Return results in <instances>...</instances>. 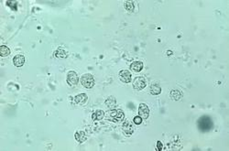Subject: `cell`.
Listing matches in <instances>:
<instances>
[{
	"label": "cell",
	"instance_id": "3957f363",
	"mask_svg": "<svg viewBox=\"0 0 229 151\" xmlns=\"http://www.w3.org/2000/svg\"><path fill=\"white\" fill-rule=\"evenodd\" d=\"M81 83L83 87L91 89L94 86V78L90 73H86L81 77Z\"/></svg>",
	"mask_w": 229,
	"mask_h": 151
},
{
	"label": "cell",
	"instance_id": "6da1fadb",
	"mask_svg": "<svg viewBox=\"0 0 229 151\" xmlns=\"http://www.w3.org/2000/svg\"><path fill=\"white\" fill-rule=\"evenodd\" d=\"M197 124H198V128L203 133L210 131L213 128V125H214L212 119L209 116H202L198 120Z\"/></svg>",
	"mask_w": 229,
	"mask_h": 151
},
{
	"label": "cell",
	"instance_id": "8fae6325",
	"mask_svg": "<svg viewBox=\"0 0 229 151\" xmlns=\"http://www.w3.org/2000/svg\"><path fill=\"white\" fill-rule=\"evenodd\" d=\"M130 69L136 73H139L142 71L143 69V62L142 61H139V60H136V61H133L131 64H130Z\"/></svg>",
	"mask_w": 229,
	"mask_h": 151
},
{
	"label": "cell",
	"instance_id": "ffe728a7",
	"mask_svg": "<svg viewBox=\"0 0 229 151\" xmlns=\"http://www.w3.org/2000/svg\"><path fill=\"white\" fill-rule=\"evenodd\" d=\"M7 6L9 7L13 11H17V2L16 1H7Z\"/></svg>",
	"mask_w": 229,
	"mask_h": 151
},
{
	"label": "cell",
	"instance_id": "ba28073f",
	"mask_svg": "<svg viewBox=\"0 0 229 151\" xmlns=\"http://www.w3.org/2000/svg\"><path fill=\"white\" fill-rule=\"evenodd\" d=\"M123 132L126 135V136H130L134 133V126L133 125L131 124V122L129 121H125L123 123L122 125Z\"/></svg>",
	"mask_w": 229,
	"mask_h": 151
},
{
	"label": "cell",
	"instance_id": "9c48e42d",
	"mask_svg": "<svg viewBox=\"0 0 229 151\" xmlns=\"http://www.w3.org/2000/svg\"><path fill=\"white\" fill-rule=\"evenodd\" d=\"M88 100V96L87 94L85 93H80V94H77L76 96L74 97V103L76 105H80V106H83L84 105Z\"/></svg>",
	"mask_w": 229,
	"mask_h": 151
},
{
	"label": "cell",
	"instance_id": "5bb4252c",
	"mask_svg": "<svg viewBox=\"0 0 229 151\" xmlns=\"http://www.w3.org/2000/svg\"><path fill=\"white\" fill-rule=\"evenodd\" d=\"M169 97L173 101H179L183 97V93L179 90H171L170 93H169Z\"/></svg>",
	"mask_w": 229,
	"mask_h": 151
},
{
	"label": "cell",
	"instance_id": "7402d4cb",
	"mask_svg": "<svg viewBox=\"0 0 229 151\" xmlns=\"http://www.w3.org/2000/svg\"><path fill=\"white\" fill-rule=\"evenodd\" d=\"M163 149V145L160 141H158L157 142V150L158 151H161Z\"/></svg>",
	"mask_w": 229,
	"mask_h": 151
},
{
	"label": "cell",
	"instance_id": "d6986e66",
	"mask_svg": "<svg viewBox=\"0 0 229 151\" xmlns=\"http://www.w3.org/2000/svg\"><path fill=\"white\" fill-rule=\"evenodd\" d=\"M124 7H125V8H126L127 11H129V12H132V11L134 10V4H133V2H131V1H126V2L124 3Z\"/></svg>",
	"mask_w": 229,
	"mask_h": 151
},
{
	"label": "cell",
	"instance_id": "8992f818",
	"mask_svg": "<svg viewBox=\"0 0 229 151\" xmlns=\"http://www.w3.org/2000/svg\"><path fill=\"white\" fill-rule=\"evenodd\" d=\"M138 116L142 119H148L150 116V108L146 104H140L138 106Z\"/></svg>",
	"mask_w": 229,
	"mask_h": 151
},
{
	"label": "cell",
	"instance_id": "ac0fdd59",
	"mask_svg": "<svg viewBox=\"0 0 229 151\" xmlns=\"http://www.w3.org/2000/svg\"><path fill=\"white\" fill-rule=\"evenodd\" d=\"M55 56L57 58H66L67 57V53L64 50L62 49H58L56 51H55Z\"/></svg>",
	"mask_w": 229,
	"mask_h": 151
},
{
	"label": "cell",
	"instance_id": "52a82bcc",
	"mask_svg": "<svg viewBox=\"0 0 229 151\" xmlns=\"http://www.w3.org/2000/svg\"><path fill=\"white\" fill-rule=\"evenodd\" d=\"M118 77H119L120 81L123 82L124 83H131V80H132V75H131L130 72L127 70H122L121 72H119Z\"/></svg>",
	"mask_w": 229,
	"mask_h": 151
},
{
	"label": "cell",
	"instance_id": "4fadbf2b",
	"mask_svg": "<svg viewBox=\"0 0 229 151\" xmlns=\"http://www.w3.org/2000/svg\"><path fill=\"white\" fill-rule=\"evenodd\" d=\"M105 116V112L103 110H96L93 115H92V119L93 121L102 120Z\"/></svg>",
	"mask_w": 229,
	"mask_h": 151
},
{
	"label": "cell",
	"instance_id": "277c9868",
	"mask_svg": "<svg viewBox=\"0 0 229 151\" xmlns=\"http://www.w3.org/2000/svg\"><path fill=\"white\" fill-rule=\"evenodd\" d=\"M147 86V81L144 77H136L133 82V88L137 91L143 90Z\"/></svg>",
	"mask_w": 229,
	"mask_h": 151
},
{
	"label": "cell",
	"instance_id": "7a4b0ae2",
	"mask_svg": "<svg viewBox=\"0 0 229 151\" xmlns=\"http://www.w3.org/2000/svg\"><path fill=\"white\" fill-rule=\"evenodd\" d=\"M107 118L113 122H120L125 118V114L120 109H112L107 112Z\"/></svg>",
	"mask_w": 229,
	"mask_h": 151
},
{
	"label": "cell",
	"instance_id": "e0dca14e",
	"mask_svg": "<svg viewBox=\"0 0 229 151\" xmlns=\"http://www.w3.org/2000/svg\"><path fill=\"white\" fill-rule=\"evenodd\" d=\"M10 49L6 45H2L0 48V55L2 57H7L8 55H10Z\"/></svg>",
	"mask_w": 229,
	"mask_h": 151
},
{
	"label": "cell",
	"instance_id": "2e32d148",
	"mask_svg": "<svg viewBox=\"0 0 229 151\" xmlns=\"http://www.w3.org/2000/svg\"><path fill=\"white\" fill-rule=\"evenodd\" d=\"M106 106L110 108V109H113L114 107H116L117 106V100L114 96H109L106 100Z\"/></svg>",
	"mask_w": 229,
	"mask_h": 151
},
{
	"label": "cell",
	"instance_id": "5b68a950",
	"mask_svg": "<svg viewBox=\"0 0 229 151\" xmlns=\"http://www.w3.org/2000/svg\"><path fill=\"white\" fill-rule=\"evenodd\" d=\"M67 83L70 85V86H75L78 82H79V77L77 75V73L74 71H71L67 73Z\"/></svg>",
	"mask_w": 229,
	"mask_h": 151
},
{
	"label": "cell",
	"instance_id": "9a60e30c",
	"mask_svg": "<svg viewBox=\"0 0 229 151\" xmlns=\"http://www.w3.org/2000/svg\"><path fill=\"white\" fill-rule=\"evenodd\" d=\"M74 137H75V139H76L79 143H83L87 139V136H86L85 133L83 131H78V132H76L75 135H74Z\"/></svg>",
	"mask_w": 229,
	"mask_h": 151
},
{
	"label": "cell",
	"instance_id": "30bf717a",
	"mask_svg": "<svg viewBox=\"0 0 229 151\" xmlns=\"http://www.w3.org/2000/svg\"><path fill=\"white\" fill-rule=\"evenodd\" d=\"M25 57L22 54H17L13 58V64L16 67H22L25 63Z\"/></svg>",
	"mask_w": 229,
	"mask_h": 151
},
{
	"label": "cell",
	"instance_id": "7c38bea8",
	"mask_svg": "<svg viewBox=\"0 0 229 151\" xmlns=\"http://www.w3.org/2000/svg\"><path fill=\"white\" fill-rule=\"evenodd\" d=\"M150 93L152 95H159L161 92V87H160V85L158 83H153L152 84L150 85Z\"/></svg>",
	"mask_w": 229,
	"mask_h": 151
},
{
	"label": "cell",
	"instance_id": "44dd1931",
	"mask_svg": "<svg viewBox=\"0 0 229 151\" xmlns=\"http://www.w3.org/2000/svg\"><path fill=\"white\" fill-rule=\"evenodd\" d=\"M142 120H143V119H142V118H141L139 116H135V117H134L133 122H134V124H136V125H140V124L142 123Z\"/></svg>",
	"mask_w": 229,
	"mask_h": 151
}]
</instances>
